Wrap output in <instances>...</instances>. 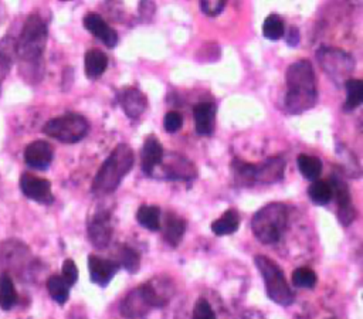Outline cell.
<instances>
[{
  "instance_id": "obj_1",
  "label": "cell",
  "mask_w": 363,
  "mask_h": 319,
  "mask_svg": "<svg viewBox=\"0 0 363 319\" xmlns=\"http://www.w3.org/2000/svg\"><path fill=\"white\" fill-rule=\"evenodd\" d=\"M286 94L284 99L285 112L301 115L315 106L318 101V88L315 69L309 60L301 58L286 68L285 74Z\"/></svg>"
},
{
  "instance_id": "obj_2",
  "label": "cell",
  "mask_w": 363,
  "mask_h": 319,
  "mask_svg": "<svg viewBox=\"0 0 363 319\" xmlns=\"http://www.w3.org/2000/svg\"><path fill=\"white\" fill-rule=\"evenodd\" d=\"M173 295V288L167 279L153 278L145 282L123 296L119 305L121 315L128 319H140L153 308H160L167 303Z\"/></svg>"
},
{
  "instance_id": "obj_3",
  "label": "cell",
  "mask_w": 363,
  "mask_h": 319,
  "mask_svg": "<svg viewBox=\"0 0 363 319\" xmlns=\"http://www.w3.org/2000/svg\"><path fill=\"white\" fill-rule=\"evenodd\" d=\"M135 163V155L129 145L118 143L109 156L99 166L91 186V191L95 196H106L113 193L123 177L132 170Z\"/></svg>"
},
{
  "instance_id": "obj_4",
  "label": "cell",
  "mask_w": 363,
  "mask_h": 319,
  "mask_svg": "<svg viewBox=\"0 0 363 319\" xmlns=\"http://www.w3.org/2000/svg\"><path fill=\"white\" fill-rule=\"evenodd\" d=\"M286 162L282 156H271L255 164L234 159L231 163L234 183L240 187H252L255 184H274L282 180Z\"/></svg>"
},
{
  "instance_id": "obj_5",
  "label": "cell",
  "mask_w": 363,
  "mask_h": 319,
  "mask_svg": "<svg viewBox=\"0 0 363 319\" xmlns=\"http://www.w3.org/2000/svg\"><path fill=\"white\" fill-rule=\"evenodd\" d=\"M47 23L37 13L27 17L23 30L16 41V54L21 62L35 64L41 60L47 45Z\"/></svg>"
},
{
  "instance_id": "obj_6",
  "label": "cell",
  "mask_w": 363,
  "mask_h": 319,
  "mask_svg": "<svg viewBox=\"0 0 363 319\" xmlns=\"http://www.w3.org/2000/svg\"><path fill=\"white\" fill-rule=\"evenodd\" d=\"M288 221V208L284 203H269L261 207L251 220V230L262 244H275L282 237Z\"/></svg>"
},
{
  "instance_id": "obj_7",
  "label": "cell",
  "mask_w": 363,
  "mask_h": 319,
  "mask_svg": "<svg viewBox=\"0 0 363 319\" xmlns=\"http://www.w3.org/2000/svg\"><path fill=\"white\" fill-rule=\"evenodd\" d=\"M254 262L264 278L268 298L281 306H289L295 296L279 265L265 255H255Z\"/></svg>"
},
{
  "instance_id": "obj_8",
  "label": "cell",
  "mask_w": 363,
  "mask_h": 319,
  "mask_svg": "<svg viewBox=\"0 0 363 319\" xmlns=\"http://www.w3.org/2000/svg\"><path fill=\"white\" fill-rule=\"evenodd\" d=\"M43 132L62 143H77L82 140L89 132V122L85 116L74 112H68L55 116L45 122Z\"/></svg>"
},
{
  "instance_id": "obj_9",
  "label": "cell",
  "mask_w": 363,
  "mask_h": 319,
  "mask_svg": "<svg viewBox=\"0 0 363 319\" xmlns=\"http://www.w3.org/2000/svg\"><path fill=\"white\" fill-rule=\"evenodd\" d=\"M315 55L322 69L336 84L347 81L356 65L352 54L336 47H319Z\"/></svg>"
},
{
  "instance_id": "obj_10",
  "label": "cell",
  "mask_w": 363,
  "mask_h": 319,
  "mask_svg": "<svg viewBox=\"0 0 363 319\" xmlns=\"http://www.w3.org/2000/svg\"><path fill=\"white\" fill-rule=\"evenodd\" d=\"M152 177L173 181H190L197 177V167L191 160L176 152L164 153Z\"/></svg>"
},
{
  "instance_id": "obj_11",
  "label": "cell",
  "mask_w": 363,
  "mask_h": 319,
  "mask_svg": "<svg viewBox=\"0 0 363 319\" xmlns=\"http://www.w3.org/2000/svg\"><path fill=\"white\" fill-rule=\"evenodd\" d=\"M329 184L332 187V196H335L337 203V220L343 227H347L356 218V208L352 203L349 186L340 173H332Z\"/></svg>"
},
{
  "instance_id": "obj_12",
  "label": "cell",
  "mask_w": 363,
  "mask_h": 319,
  "mask_svg": "<svg viewBox=\"0 0 363 319\" xmlns=\"http://www.w3.org/2000/svg\"><path fill=\"white\" fill-rule=\"evenodd\" d=\"M112 221L111 211L106 208H98L88 220V238L95 248H105L112 238Z\"/></svg>"
},
{
  "instance_id": "obj_13",
  "label": "cell",
  "mask_w": 363,
  "mask_h": 319,
  "mask_svg": "<svg viewBox=\"0 0 363 319\" xmlns=\"http://www.w3.org/2000/svg\"><path fill=\"white\" fill-rule=\"evenodd\" d=\"M20 189L23 191V194L30 198L34 200L40 204H45L50 206L54 201V196L51 191V181L44 179V177H38L30 173H23L20 176Z\"/></svg>"
},
{
  "instance_id": "obj_14",
  "label": "cell",
  "mask_w": 363,
  "mask_h": 319,
  "mask_svg": "<svg viewBox=\"0 0 363 319\" xmlns=\"http://www.w3.org/2000/svg\"><path fill=\"white\" fill-rule=\"evenodd\" d=\"M118 103L123 113L130 119H138L147 108V98L135 86H125L116 94Z\"/></svg>"
},
{
  "instance_id": "obj_15",
  "label": "cell",
  "mask_w": 363,
  "mask_h": 319,
  "mask_svg": "<svg viewBox=\"0 0 363 319\" xmlns=\"http://www.w3.org/2000/svg\"><path fill=\"white\" fill-rule=\"evenodd\" d=\"M84 27L95 35L99 41H102L108 48H113L118 44V33L112 28L98 13L89 11L82 18Z\"/></svg>"
},
{
  "instance_id": "obj_16",
  "label": "cell",
  "mask_w": 363,
  "mask_h": 319,
  "mask_svg": "<svg viewBox=\"0 0 363 319\" xmlns=\"http://www.w3.org/2000/svg\"><path fill=\"white\" fill-rule=\"evenodd\" d=\"M119 264L112 259H105L98 255L88 257L89 279L101 288H105L119 271Z\"/></svg>"
},
{
  "instance_id": "obj_17",
  "label": "cell",
  "mask_w": 363,
  "mask_h": 319,
  "mask_svg": "<svg viewBox=\"0 0 363 319\" xmlns=\"http://www.w3.org/2000/svg\"><path fill=\"white\" fill-rule=\"evenodd\" d=\"M54 159V149L45 140H34L24 149V162L35 170H47Z\"/></svg>"
},
{
  "instance_id": "obj_18",
  "label": "cell",
  "mask_w": 363,
  "mask_h": 319,
  "mask_svg": "<svg viewBox=\"0 0 363 319\" xmlns=\"http://www.w3.org/2000/svg\"><path fill=\"white\" fill-rule=\"evenodd\" d=\"M164 155L163 146L159 142V139L155 135H147L145 138L143 146H142V152H140V167L142 172L152 177L153 172L156 170V167L159 166V163L162 162V157Z\"/></svg>"
},
{
  "instance_id": "obj_19",
  "label": "cell",
  "mask_w": 363,
  "mask_h": 319,
  "mask_svg": "<svg viewBox=\"0 0 363 319\" xmlns=\"http://www.w3.org/2000/svg\"><path fill=\"white\" fill-rule=\"evenodd\" d=\"M196 132L201 136H208L214 130L217 105L214 102H200L193 108Z\"/></svg>"
},
{
  "instance_id": "obj_20",
  "label": "cell",
  "mask_w": 363,
  "mask_h": 319,
  "mask_svg": "<svg viewBox=\"0 0 363 319\" xmlns=\"http://www.w3.org/2000/svg\"><path fill=\"white\" fill-rule=\"evenodd\" d=\"M108 67V55L98 48H91L84 57V69L88 79L99 78Z\"/></svg>"
},
{
  "instance_id": "obj_21",
  "label": "cell",
  "mask_w": 363,
  "mask_h": 319,
  "mask_svg": "<svg viewBox=\"0 0 363 319\" xmlns=\"http://www.w3.org/2000/svg\"><path fill=\"white\" fill-rule=\"evenodd\" d=\"M184 231H186V220L176 216L174 213H167L164 225H163L164 241L172 247H177L184 235Z\"/></svg>"
},
{
  "instance_id": "obj_22",
  "label": "cell",
  "mask_w": 363,
  "mask_h": 319,
  "mask_svg": "<svg viewBox=\"0 0 363 319\" xmlns=\"http://www.w3.org/2000/svg\"><path fill=\"white\" fill-rule=\"evenodd\" d=\"M241 223L240 213L235 208H228L223 216L211 223V231L216 235H228L238 230Z\"/></svg>"
},
{
  "instance_id": "obj_23",
  "label": "cell",
  "mask_w": 363,
  "mask_h": 319,
  "mask_svg": "<svg viewBox=\"0 0 363 319\" xmlns=\"http://www.w3.org/2000/svg\"><path fill=\"white\" fill-rule=\"evenodd\" d=\"M346 101L343 103V111L352 112L360 106L363 101V82L359 78H349L345 81Z\"/></svg>"
},
{
  "instance_id": "obj_24",
  "label": "cell",
  "mask_w": 363,
  "mask_h": 319,
  "mask_svg": "<svg viewBox=\"0 0 363 319\" xmlns=\"http://www.w3.org/2000/svg\"><path fill=\"white\" fill-rule=\"evenodd\" d=\"M136 220L143 228L157 231L160 228V208L153 204H142L136 211Z\"/></svg>"
},
{
  "instance_id": "obj_25",
  "label": "cell",
  "mask_w": 363,
  "mask_h": 319,
  "mask_svg": "<svg viewBox=\"0 0 363 319\" xmlns=\"http://www.w3.org/2000/svg\"><path fill=\"white\" fill-rule=\"evenodd\" d=\"M296 164L301 172V174L311 181L318 180V177L322 173V160L316 156L301 153L296 157Z\"/></svg>"
},
{
  "instance_id": "obj_26",
  "label": "cell",
  "mask_w": 363,
  "mask_h": 319,
  "mask_svg": "<svg viewBox=\"0 0 363 319\" xmlns=\"http://www.w3.org/2000/svg\"><path fill=\"white\" fill-rule=\"evenodd\" d=\"M17 302V292L11 278L7 274L0 275V308L10 310Z\"/></svg>"
},
{
  "instance_id": "obj_27",
  "label": "cell",
  "mask_w": 363,
  "mask_h": 319,
  "mask_svg": "<svg viewBox=\"0 0 363 319\" xmlns=\"http://www.w3.org/2000/svg\"><path fill=\"white\" fill-rule=\"evenodd\" d=\"M309 198L318 206H326L332 200V187L328 180H315L308 189Z\"/></svg>"
},
{
  "instance_id": "obj_28",
  "label": "cell",
  "mask_w": 363,
  "mask_h": 319,
  "mask_svg": "<svg viewBox=\"0 0 363 319\" xmlns=\"http://www.w3.org/2000/svg\"><path fill=\"white\" fill-rule=\"evenodd\" d=\"M47 289L50 296L60 305H64L69 298V286L61 275H51L47 279Z\"/></svg>"
},
{
  "instance_id": "obj_29",
  "label": "cell",
  "mask_w": 363,
  "mask_h": 319,
  "mask_svg": "<svg viewBox=\"0 0 363 319\" xmlns=\"http://www.w3.org/2000/svg\"><path fill=\"white\" fill-rule=\"evenodd\" d=\"M262 34L267 40H272V41H277L279 40L281 37H284L285 34V24H284V20L277 14V13H272L269 14L265 20H264V24H262Z\"/></svg>"
},
{
  "instance_id": "obj_30",
  "label": "cell",
  "mask_w": 363,
  "mask_h": 319,
  "mask_svg": "<svg viewBox=\"0 0 363 319\" xmlns=\"http://www.w3.org/2000/svg\"><path fill=\"white\" fill-rule=\"evenodd\" d=\"M336 153H337L339 159L342 160L343 170L349 176L359 177L362 170H360V164H359V160L356 159V156L349 149H346V146L343 143H339V142H336Z\"/></svg>"
},
{
  "instance_id": "obj_31",
  "label": "cell",
  "mask_w": 363,
  "mask_h": 319,
  "mask_svg": "<svg viewBox=\"0 0 363 319\" xmlns=\"http://www.w3.org/2000/svg\"><path fill=\"white\" fill-rule=\"evenodd\" d=\"M119 267H123L129 274H135L140 268V255L129 245H122L119 250Z\"/></svg>"
},
{
  "instance_id": "obj_32",
  "label": "cell",
  "mask_w": 363,
  "mask_h": 319,
  "mask_svg": "<svg viewBox=\"0 0 363 319\" xmlns=\"http://www.w3.org/2000/svg\"><path fill=\"white\" fill-rule=\"evenodd\" d=\"M11 51H16V44L11 45L10 40H6V38L0 41V85L10 71V67L13 62Z\"/></svg>"
},
{
  "instance_id": "obj_33",
  "label": "cell",
  "mask_w": 363,
  "mask_h": 319,
  "mask_svg": "<svg viewBox=\"0 0 363 319\" xmlns=\"http://www.w3.org/2000/svg\"><path fill=\"white\" fill-rule=\"evenodd\" d=\"M292 284L298 288H313L316 284V274L306 267L296 268L292 272Z\"/></svg>"
},
{
  "instance_id": "obj_34",
  "label": "cell",
  "mask_w": 363,
  "mask_h": 319,
  "mask_svg": "<svg viewBox=\"0 0 363 319\" xmlns=\"http://www.w3.org/2000/svg\"><path fill=\"white\" fill-rule=\"evenodd\" d=\"M191 319H217V318L211 305L207 302V299L200 298L194 305Z\"/></svg>"
},
{
  "instance_id": "obj_35",
  "label": "cell",
  "mask_w": 363,
  "mask_h": 319,
  "mask_svg": "<svg viewBox=\"0 0 363 319\" xmlns=\"http://www.w3.org/2000/svg\"><path fill=\"white\" fill-rule=\"evenodd\" d=\"M61 272H62V279L67 282L68 286H72L77 279H78V268L75 265V262L71 259V258H67L64 262H62V268H61Z\"/></svg>"
},
{
  "instance_id": "obj_36",
  "label": "cell",
  "mask_w": 363,
  "mask_h": 319,
  "mask_svg": "<svg viewBox=\"0 0 363 319\" xmlns=\"http://www.w3.org/2000/svg\"><path fill=\"white\" fill-rule=\"evenodd\" d=\"M225 7V1L224 0H203L200 1V10L203 11V14L208 16V17H216L218 16Z\"/></svg>"
},
{
  "instance_id": "obj_37",
  "label": "cell",
  "mask_w": 363,
  "mask_h": 319,
  "mask_svg": "<svg viewBox=\"0 0 363 319\" xmlns=\"http://www.w3.org/2000/svg\"><path fill=\"white\" fill-rule=\"evenodd\" d=\"M183 125V118L179 112L176 111H170L164 115V119H163V128L166 132L169 133H174L177 132Z\"/></svg>"
},
{
  "instance_id": "obj_38",
  "label": "cell",
  "mask_w": 363,
  "mask_h": 319,
  "mask_svg": "<svg viewBox=\"0 0 363 319\" xmlns=\"http://www.w3.org/2000/svg\"><path fill=\"white\" fill-rule=\"evenodd\" d=\"M285 41H286V44H288L289 47H296V45L299 44V41H301L299 28H298V27H295V26L289 27L288 33L285 34Z\"/></svg>"
},
{
  "instance_id": "obj_39",
  "label": "cell",
  "mask_w": 363,
  "mask_h": 319,
  "mask_svg": "<svg viewBox=\"0 0 363 319\" xmlns=\"http://www.w3.org/2000/svg\"><path fill=\"white\" fill-rule=\"evenodd\" d=\"M295 319H309L308 316H303V315H298Z\"/></svg>"
}]
</instances>
